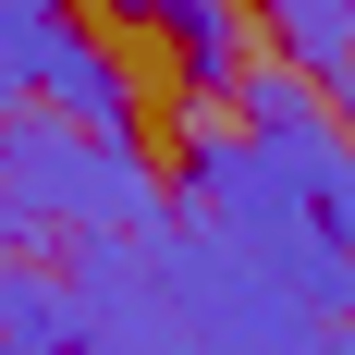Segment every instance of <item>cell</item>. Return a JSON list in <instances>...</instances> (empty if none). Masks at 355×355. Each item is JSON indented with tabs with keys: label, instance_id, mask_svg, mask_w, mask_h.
Returning <instances> with one entry per match:
<instances>
[{
	"label": "cell",
	"instance_id": "obj_3",
	"mask_svg": "<svg viewBox=\"0 0 355 355\" xmlns=\"http://www.w3.org/2000/svg\"><path fill=\"white\" fill-rule=\"evenodd\" d=\"M172 196H196V220L233 233V245H245L306 319H331V331L355 319V245L294 196L282 172H270L257 135H209V110H196V135H184V159H172Z\"/></svg>",
	"mask_w": 355,
	"mask_h": 355
},
{
	"label": "cell",
	"instance_id": "obj_1",
	"mask_svg": "<svg viewBox=\"0 0 355 355\" xmlns=\"http://www.w3.org/2000/svg\"><path fill=\"white\" fill-rule=\"evenodd\" d=\"M73 355H331V319H306L233 233L159 209L147 233H73L62 257Z\"/></svg>",
	"mask_w": 355,
	"mask_h": 355
},
{
	"label": "cell",
	"instance_id": "obj_2",
	"mask_svg": "<svg viewBox=\"0 0 355 355\" xmlns=\"http://www.w3.org/2000/svg\"><path fill=\"white\" fill-rule=\"evenodd\" d=\"M159 209H172V172L135 135L37 123V98L0 110V257L73 245V233H147Z\"/></svg>",
	"mask_w": 355,
	"mask_h": 355
},
{
	"label": "cell",
	"instance_id": "obj_6",
	"mask_svg": "<svg viewBox=\"0 0 355 355\" xmlns=\"http://www.w3.org/2000/svg\"><path fill=\"white\" fill-rule=\"evenodd\" d=\"M0 355H73V294L37 257H0Z\"/></svg>",
	"mask_w": 355,
	"mask_h": 355
},
{
	"label": "cell",
	"instance_id": "obj_7",
	"mask_svg": "<svg viewBox=\"0 0 355 355\" xmlns=\"http://www.w3.org/2000/svg\"><path fill=\"white\" fill-rule=\"evenodd\" d=\"M159 37L184 49L196 98H220V86L245 73V0H159Z\"/></svg>",
	"mask_w": 355,
	"mask_h": 355
},
{
	"label": "cell",
	"instance_id": "obj_10",
	"mask_svg": "<svg viewBox=\"0 0 355 355\" xmlns=\"http://www.w3.org/2000/svg\"><path fill=\"white\" fill-rule=\"evenodd\" d=\"M331 355H355V319H343V331H331Z\"/></svg>",
	"mask_w": 355,
	"mask_h": 355
},
{
	"label": "cell",
	"instance_id": "obj_5",
	"mask_svg": "<svg viewBox=\"0 0 355 355\" xmlns=\"http://www.w3.org/2000/svg\"><path fill=\"white\" fill-rule=\"evenodd\" d=\"M257 25H270V49H282L306 86L355 73V0H257Z\"/></svg>",
	"mask_w": 355,
	"mask_h": 355
},
{
	"label": "cell",
	"instance_id": "obj_4",
	"mask_svg": "<svg viewBox=\"0 0 355 355\" xmlns=\"http://www.w3.org/2000/svg\"><path fill=\"white\" fill-rule=\"evenodd\" d=\"M37 98L62 110L73 135H135V73L98 49V25H62L49 62H37Z\"/></svg>",
	"mask_w": 355,
	"mask_h": 355
},
{
	"label": "cell",
	"instance_id": "obj_9",
	"mask_svg": "<svg viewBox=\"0 0 355 355\" xmlns=\"http://www.w3.org/2000/svg\"><path fill=\"white\" fill-rule=\"evenodd\" d=\"M319 98H331V123H343V135H355V73H331Z\"/></svg>",
	"mask_w": 355,
	"mask_h": 355
},
{
	"label": "cell",
	"instance_id": "obj_8",
	"mask_svg": "<svg viewBox=\"0 0 355 355\" xmlns=\"http://www.w3.org/2000/svg\"><path fill=\"white\" fill-rule=\"evenodd\" d=\"M62 25H73V0H0V110L37 98V62H49Z\"/></svg>",
	"mask_w": 355,
	"mask_h": 355
}]
</instances>
